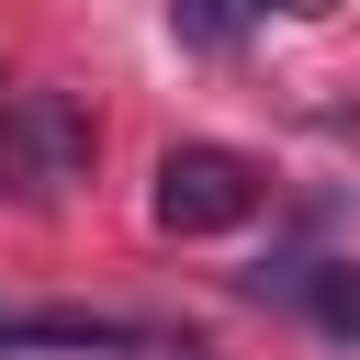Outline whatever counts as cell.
<instances>
[{
	"label": "cell",
	"instance_id": "2",
	"mask_svg": "<svg viewBox=\"0 0 360 360\" xmlns=\"http://www.w3.org/2000/svg\"><path fill=\"white\" fill-rule=\"evenodd\" d=\"M34 349H68V360H169V338L135 326V315H90V304H11L0 360H34Z\"/></svg>",
	"mask_w": 360,
	"mask_h": 360
},
{
	"label": "cell",
	"instance_id": "1",
	"mask_svg": "<svg viewBox=\"0 0 360 360\" xmlns=\"http://www.w3.org/2000/svg\"><path fill=\"white\" fill-rule=\"evenodd\" d=\"M146 214H158L169 236H236V225L259 214V158H236V146H214V135H180V146L158 158Z\"/></svg>",
	"mask_w": 360,
	"mask_h": 360
},
{
	"label": "cell",
	"instance_id": "3",
	"mask_svg": "<svg viewBox=\"0 0 360 360\" xmlns=\"http://www.w3.org/2000/svg\"><path fill=\"white\" fill-rule=\"evenodd\" d=\"M0 169H11V180H34V191L79 180V169H90V112H79V101H56V90H22V101H11V124H0Z\"/></svg>",
	"mask_w": 360,
	"mask_h": 360
},
{
	"label": "cell",
	"instance_id": "5",
	"mask_svg": "<svg viewBox=\"0 0 360 360\" xmlns=\"http://www.w3.org/2000/svg\"><path fill=\"white\" fill-rule=\"evenodd\" d=\"M169 34L214 56V45H236V34H248V0H169Z\"/></svg>",
	"mask_w": 360,
	"mask_h": 360
},
{
	"label": "cell",
	"instance_id": "6",
	"mask_svg": "<svg viewBox=\"0 0 360 360\" xmlns=\"http://www.w3.org/2000/svg\"><path fill=\"white\" fill-rule=\"evenodd\" d=\"M259 11H281V22H326L338 0H248V22H259Z\"/></svg>",
	"mask_w": 360,
	"mask_h": 360
},
{
	"label": "cell",
	"instance_id": "7",
	"mask_svg": "<svg viewBox=\"0 0 360 360\" xmlns=\"http://www.w3.org/2000/svg\"><path fill=\"white\" fill-rule=\"evenodd\" d=\"M0 326H11V304H0Z\"/></svg>",
	"mask_w": 360,
	"mask_h": 360
},
{
	"label": "cell",
	"instance_id": "4",
	"mask_svg": "<svg viewBox=\"0 0 360 360\" xmlns=\"http://www.w3.org/2000/svg\"><path fill=\"white\" fill-rule=\"evenodd\" d=\"M259 292L304 304V315H315V338L360 349V259H270V270H259Z\"/></svg>",
	"mask_w": 360,
	"mask_h": 360
}]
</instances>
